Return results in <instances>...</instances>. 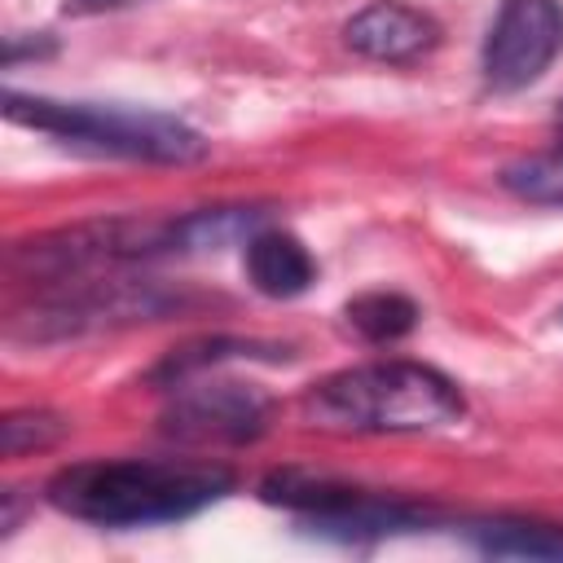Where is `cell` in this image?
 <instances>
[{"label": "cell", "instance_id": "cell-2", "mask_svg": "<svg viewBox=\"0 0 563 563\" xmlns=\"http://www.w3.org/2000/svg\"><path fill=\"white\" fill-rule=\"evenodd\" d=\"M303 409L334 431H431L457 422L466 400L449 374L422 361H374L321 378Z\"/></svg>", "mask_w": 563, "mask_h": 563}, {"label": "cell", "instance_id": "cell-13", "mask_svg": "<svg viewBox=\"0 0 563 563\" xmlns=\"http://www.w3.org/2000/svg\"><path fill=\"white\" fill-rule=\"evenodd\" d=\"M132 4H145V0H66V13H114Z\"/></svg>", "mask_w": 563, "mask_h": 563}, {"label": "cell", "instance_id": "cell-7", "mask_svg": "<svg viewBox=\"0 0 563 563\" xmlns=\"http://www.w3.org/2000/svg\"><path fill=\"white\" fill-rule=\"evenodd\" d=\"M343 40L352 53H361L369 62L409 66V62H422L440 44V22L405 0H374L347 18Z\"/></svg>", "mask_w": 563, "mask_h": 563}, {"label": "cell", "instance_id": "cell-11", "mask_svg": "<svg viewBox=\"0 0 563 563\" xmlns=\"http://www.w3.org/2000/svg\"><path fill=\"white\" fill-rule=\"evenodd\" d=\"M501 189L532 207H563V150L559 154H532L510 167H501Z\"/></svg>", "mask_w": 563, "mask_h": 563}, {"label": "cell", "instance_id": "cell-3", "mask_svg": "<svg viewBox=\"0 0 563 563\" xmlns=\"http://www.w3.org/2000/svg\"><path fill=\"white\" fill-rule=\"evenodd\" d=\"M4 114L9 123H22L31 132L57 136L62 145L110 154V158H132V163H163V167H185L207 158V141L158 110H128V106H101V101H57V97H35V92H4Z\"/></svg>", "mask_w": 563, "mask_h": 563}, {"label": "cell", "instance_id": "cell-12", "mask_svg": "<svg viewBox=\"0 0 563 563\" xmlns=\"http://www.w3.org/2000/svg\"><path fill=\"white\" fill-rule=\"evenodd\" d=\"M62 431H66V422L57 413H48V409H18V413H9L0 422V449H4V457H22L31 449L57 444Z\"/></svg>", "mask_w": 563, "mask_h": 563}, {"label": "cell", "instance_id": "cell-6", "mask_svg": "<svg viewBox=\"0 0 563 563\" xmlns=\"http://www.w3.org/2000/svg\"><path fill=\"white\" fill-rule=\"evenodd\" d=\"M176 387L172 409L163 413V431L189 444H242L264 431L268 418V396L255 391L251 383L233 378H202L189 374Z\"/></svg>", "mask_w": 563, "mask_h": 563}, {"label": "cell", "instance_id": "cell-8", "mask_svg": "<svg viewBox=\"0 0 563 563\" xmlns=\"http://www.w3.org/2000/svg\"><path fill=\"white\" fill-rule=\"evenodd\" d=\"M242 268L251 277V286L268 299H295L303 295L312 282H317V260L312 251L286 233V229H273V224H260L246 242H242Z\"/></svg>", "mask_w": 563, "mask_h": 563}, {"label": "cell", "instance_id": "cell-4", "mask_svg": "<svg viewBox=\"0 0 563 563\" xmlns=\"http://www.w3.org/2000/svg\"><path fill=\"white\" fill-rule=\"evenodd\" d=\"M264 501L286 506L290 515H299L308 528L325 532V537H387L400 528H413L418 519H427L418 506L396 501V497H378L365 493L356 484H339L325 475H303V471H282L264 479Z\"/></svg>", "mask_w": 563, "mask_h": 563}, {"label": "cell", "instance_id": "cell-9", "mask_svg": "<svg viewBox=\"0 0 563 563\" xmlns=\"http://www.w3.org/2000/svg\"><path fill=\"white\" fill-rule=\"evenodd\" d=\"M466 537L475 541V550L493 559H563V528L554 523L493 519V523H471Z\"/></svg>", "mask_w": 563, "mask_h": 563}, {"label": "cell", "instance_id": "cell-14", "mask_svg": "<svg viewBox=\"0 0 563 563\" xmlns=\"http://www.w3.org/2000/svg\"><path fill=\"white\" fill-rule=\"evenodd\" d=\"M554 136L563 141V106H559V114H554Z\"/></svg>", "mask_w": 563, "mask_h": 563}, {"label": "cell", "instance_id": "cell-1", "mask_svg": "<svg viewBox=\"0 0 563 563\" xmlns=\"http://www.w3.org/2000/svg\"><path fill=\"white\" fill-rule=\"evenodd\" d=\"M233 488V471L176 457H88L48 479V501L97 528L176 523L216 506Z\"/></svg>", "mask_w": 563, "mask_h": 563}, {"label": "cell", "instance_id": "cell-15", "mask_svg": "<svg viewBox=\"0 0 563 563\" xmlns=\"http://www.w3.org/2000/svg\"><path fill=\"white\" fill-rule=\"evenodd\" d=\"M559 325H563V308H559Z\"/></svg>", "mask_w": 563, "mask_h": 563}, {"label": "cell", "instance_id": "cell-10", "mask_svg": "<svg viewBox=\"0 0 563 563\" xmlns=\"http://www.w3.org/2000/svg\"><path fill=\"white\" fill-rule=\"evenodd\" d=\"M418 303L400 290H365L343 303V321L365 339V343H400L418 325Z\"/></svg>", "mask_w": 563, "mask_h": 563}, {"label": "cell", "instance_id": "cell-5", "mask_svg": "<svg viewBox=\"0 0 563 563\" xmlns=\"http://www.w3.org/2000/svg\"><path fill=\"white\" fill-rule=\"evenodd\" d=\"M563 53V0H501L479 70L493 92H519L537 84Z\"/></svg>", "mask_w": 563, "mask_h": 563}]
</instances>
